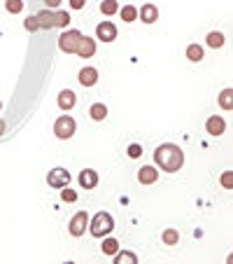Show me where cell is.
<instances>
[{
    "label": "cell",
    "instance_id": "cell-21",
    "mask_svg": "<svg viewBox=\"0 0 233 264\" xmlns=\"http://www.w3.org/2000/svg\"><path fill=\"white\" fill-rule=\"evenodd\" d=\"M115 262L116 264H136V262H138V255H136V253H119V250H116V253H115Z\"/></svg>",
    "mask_w": 233,
    "mask_h": 264
},
{
    "label": "cell",
    "instance_id": "cell-20",
    "mask_svg": "<svg viewBox=\"0 0 233 264\" xmlns=\"http://www.w3.org/2000/svg\"><path fill=\"white\" fill-rule=\"evenodd\" d=\"M54 23L58 26V28H68V23H70V14L63 10H56L54 12Z\"/></svg>",
    "mask_w": 233,
    "mask_h": 264
},
{
    "label": "cell",
    "instance_id": "cell-23",
    "mask_svg": "<svg viewBox=\"0 0 233 264\" xmlns=\"http://www.w3.org/2000/svg\"><path fill=\"white\" fill-rule=\"evenodd\" d=\"M100 250H103V255H115L119 250V243L115 239H105V241L100 243Z\"/></svg>",
    "mask_w": 233,
    "mask_h": 264
},
{
    "label": "cell",
    "instance_id": "cell-15",
    "mask_svg": "<svg viewBox=\"0 0 233 264\" xmlns=\"http://www.w3.org/2000/svg\"><path fill=\"white\" fill-rule=\"evenodd\" d=\"M35 19H38V26L40 28H44V31H52L54 26V12L52 10H40L38 14H35Z\"/></svg>",
    "mask_w": 233,
    "mask_h": 264
},
{
    "label": "cell",
    "instance_id": "cell-1",
    "mask_svg": "<svg viewBox=\"0 0 233 264\" xmlns=\"http://www.w3.org/2000/svg\"><path fill=\"white\" fill-rule=\"evenodd\" d=\"M154 164L161 171H166V173H175L184 164V152H182V148L173 145V143H163V145H159L154 150Z\"/></svg>",
    "mask_w": 233,
    "mask_h": 264
},
{
    "label": "cell",
    "instance_id": "cell-30",
    "mask_svg": "<svg viewBox=\"0 0 233 264\" xmlns=\"http://www.w3.org/2000/svg\"><path fill=\"white\" fill-rule=\"evenodd\" d=\"M219 182H222V185L226 187V190H231V185H233V176H231V171H226V173H224L222 178H219Z\"/></svg>",
    "mask_w": 233,
    "mask_h": 264
},
{
    "label": "cell",
    "instance_id": "cell-11",
    "mask_svg": "<svg viewBox=\"0 0 233 264\" xmlns=\"http://www.w3.org/2000/svg\"><path fill=\"white\" fill-rule=\"evenodd\" d=\"M138 17L145 23H154L156 19H159V7H156V5H152V2H145V5L138 10Z\"/></svg>",
    "mask_w": 233,
    "mask_h": 264
},
{
    "label": "cell",
    "instance_id": "cell-24",
    "mask_svg": "<svg viewBox=\"0 0 233 264\" xmlns=\"http://www.w3.org/2000/svg\"><path fill=\"white\" fill-rule=\"evenodd\" d=\"M205 40H208V44H210V47L219 49V47L224 44V35H222V33H217V31H212V33H208V38H205Z\"/></svg>",
    "mask_w": 233,
    "mask_h": 264
},
{
    "label": "cell",
    "instance_id": "cell-27",
    "mask_svg": "<svg viewBox=\"0 0 233 264\" xmlns=\"http://www.w3.org/2000/svg\"><path fill=\"white\" fill-rule=\"evenodd\" d=\"M5 7H7L10 14H19V12L23 10V0H7V2H5Z\"/></svg>",
    "mask_w": 233,
    "mask_h": 264
},
{
    "label": "cell",
    "instance_id": "cell-4",
    "mask_svg": "<svg viewBox=\"0 0 233 264\" xmlns=\"http://www.w3.org/2000/svg\"><path fill=\"white\" fill-rule=\"evenodd\" d=\"M79 40H82V33L77 31V28H70V31L65 28V31L61 33V38H58V49L65 54H75Z\"/></svg>",
    "mask_w": 233,
    "mask_h": 264
},
{
    "label": "cell",
    "instance_id": "cell-18",
    "mask_svg": "<svg viewBox=\"0 0 233 264\" xmlns=\"http://www.w3.org/2000/svg\"><path fill=\"white\" fill-rule=\"evenodd\" d=\"M161 239H163L166 245H177V241H180V232L170 227V229H166V232L161 234Z\"/></svg>",
    "mask_w": 233,
    "mask_h": 264
},
{
    "label": "cell",
    "instance_id": "cell-19",
    "mask_svg": "<svg viewBox=\"0 0 233 264\" xmlns=\"http://www.w3.org/2000/svg\"><path fill=\"white\" fill-rule=\"evenodd\" d=\"M119 14H121V19H124V22H136V19H138V10H136V7H133V5H124V7H121V10H119Z\"/></svg>",
    "mask_w": 233,
    "mask_h": 264
},
{
    "label": "cell",
    "instance_id": "cell-34",
    "mask_svg": "<svg viewBox=\"0 0 233 264\" xmlns=\"http://www.w3.org/2000/svg\"><path fill=\"white\" fill-rule=\"evenodd\" d=\"M0 108H2V103H0Z\"/></svg>",
    "mask_w": 233,
    "mask_h": 264
},
{
    "label": "cell",
    "instance_id": "cell-26",
    "mask_svg": "<svg viewBox=\"0 0 233 264\" xmlns=\"http://www.w3.org/2000/svg\"><path fill=\"white\" fill-rule=\"evenodd\" d=\"M61 199H63L65 203H75V201H77V192L70 190V187L65 185V187H61Z\"/></svg>",
    "mask_w": 233,
    "mask_h": 264
},
{
    "label": "cell",
    "instance_id": "cell-28",
    "mask_svg": "<svg viewBox=\"0 0 233 264\" xmlns=\"http://www.w3.org/2000/svg\"><path fill=\"white\" fill-rule=\"evenodd\" d=\"M23 26H26V31L28 33H35V31H40V26H38V19H35V17H28V19H26V23H23Z\"/></svg>",
    "mask_w": 233,
    "mask_h": 264
},
{
    "label": "cell",
    "instance_id": "cell-6",
    "mask_svg": "<svg viewBox=\"0 0 233 264\" xmlns=\"http://www.w3.org/2000/svg\"><path fill=\"white\" fill-rule=\"evenodd\" d=\"M86 227H89V215H86V211H79L70 220V224H68V229H70L73 236H82L86 232Z\"/></svg>",
    "mask_w": 233,
    "mask_h": 264
},
{
    "label": "cell",
    "instance_id": "cell-3",
    "mask_svg": "<svg viewBox=\"0 0 233 264\" xmlns=\"http://www.w3.org/2000/svg\"><path fill=\"white\" fill-rule=\"evenodd\" d=\"M75 131H77V124H75L73 117L61 115L56 122H54V133H56L58 140H68V138H73Z\"/></svg>",
    "mask_w": 233,
    "mask_h": 264
},
{
    "label": "cell",
    "instance_id": "cell-5",
    "mask_svg": "<svg viewBox=\"0 0 233 264\" xmlns=\"http://www.w3.org/2000/svg\"><path fill=\"white\" fill-rule=\"evenodd\" d=\"M70 171L61 169V166H56V169L49 171V176H47V182H49V187H54V190H61V187H65V185H70Z\"/></svg>",
    "mask_w": 233,
    "mask_h": 264
},
{
    "label": "cell",
    "instance_id": "cell-12",
    "mask_svg": "<svg viewBox=\"0 0 233 264\" xmlns=\"http://www.w3.org/2000/svg\"><path fill=\"white\" fill-rule=\"evenodd\" d=\"M79 85L82 87H94L96 82H98V70L96 68H91V66H86V68H82L79 70Z\"/></svg>",
    "mask_w": 233,
    "mask_h": 264
},
{
    "label": "cell",
    "instance_id": "cell-29",
    "mask_svg": "<svg viewBox=\"0 0 233 264\" xmlns=\"http://www.w3.org/2000/svg\"><path fill=\"white\" fill-rule=\"evenodd\" d=\"M142 154V148H140L138 143H133V145H128V157L131 159H138Z\"/></svg>",
    "mask_w": 233,
    "mask_h": 264
},
{
    "label": "cell",
    "instance_id": "cell-32",
    "mask_svg": "<svg viewBox=\"0 0 233 264\" xmlns=\"http://www.w3.org/2000/svg\"><path fill=\"white\" fill-rule=\"evenodd\" d=\"M84 5H86V0H70V7L73 10H82Z\"/></svg>",
    "mask_w": 233,
    "mask_h": 264
},
{
    "label": "cell",
    "instance_id": "cell-9",
    "mask_svg": "<svg viewBox=\"0 0 233 264\" xmlns=\"http://www.w3.org/2000/svg\"><path fill=\"white\" fill-rule=\"evenodd\" d=\"M75 54H79L82 59H91V56L96 54V40L94 38H84V35H82V40H79V44H77Z\"/></svg>",
    "mask_w": 233,
    "mask_h": 264
},
{
    "label": "cell",
    "instance_id": "cell-2",
    "mask_svg": "<svg viewBox=\"0 0 233 264\" xmlns=\"http://www.w3.org/2000/svg\"><path fill=\"white\" fill-rule=\"evenodd\" d=\"M112 229H115V218H112L110 213L100 211V213H96L94 218H91V224H89L91 236H96V239H105Z\"/></svg>",
    "mask_w": 233,
    "mask_h": 264
},
{
    "label": "cell",
    "instance_id": "cell-31",
    "mask_svg": "<svg viewBox=\"0 0 233 264\" xmlns=\"http://www.w3.org/2000/svg\"><path fill=\"white\" fill-rule=\"evenodd\" d=\"M44 5H47V10H58L61 0H44Z\"/></svg>",
    "mask_w": 233,
    "mask_h": 264
},
{
    "label": "cell",
    "instance_id": "cell-17",
    "mask_svg": "<svg viewBox=\"0 0 233 264\" xmlns=\"http://www.w3.org/2000/svg\"><path fill=\"white\" fill-rule=\"evenodd\" d=\"M203 56H205V52H203V47L201 44H189V47H187V59H189V61H194V64H198V61H201Z\"/></svg>",
    "mask_w": 233,
    "mask_h": 264
},
{
    "label": "cell",
    "instance_id": "cell-25",
    "mask_svg": "<svg viewBox=\"0 0 233 264\" xmlns=\"http://www.w3.org/2000/svg\"><path fill=\"white\" fill-rule=\"evenodd\" d=\"M100 12L107 14V17H112V14L119 12V5H116L115 0H103V2H100Z\"/></svg>",
    "mask_w": 233,
    "mask_h": 264
},
{
    "label": "cell",
    "instance_id": "cell-10",
    "mask_svg": "<svg viewBox=\"0 0 233 264\" xmlns=\"http://www.w3.org/2000/svg\"><path fill=\"white\" fill-rule=\"evenodd\" d=\"M159 180V171L156 166H142L138 169V182L140 185H154Z\"/></svg>",
    "mask_w": 233,
    "mask_h": 264
},
{
    "label": "cell",
    "instance_id": "cell-22",
    "mask_svg": "<svg viewBox=\"0 0 233 264\" xmlns=\"http://www.w3.org/2000/svg\"><path fill=\"white\" fill-rule=\"evenodd\" d=\"M219 106L224 110H231L233 108V89H224L222 94H219Z\"/></svg>",
    "mask_w": 233,
    "mask_h": 264
},
{
    "label": "cell",
    "instance_id": "cell-16",
    "mask_svg": "<svg viewBox=\"0 0 233 264\" xmlns=\"http://www.w3.org/2000/svg\"><path fill=\"white\" fill-rule=\"evenodd\" d=\"M89 117H91L94 122H103L107 117V106L105 103H94V106L89 108Z\"/></svg>",
    "mask_w": 233,
    "mask_h": 264
},
{
    "label": "cell",
    "instance_id": "cell-33",
    "mask_svg": "<svg viewBox=\"0 0 233 264\" xmlns=\"http://www.w3.org/2000/svg\"><path fill=\"white\" fill-rule=\"evenodd\" d=\"M2 133H5V122L0 119V136H2Z\"/></svg>",
    "mask_w": 233,
    "mask_h": 264
},
{
    "label": "cell",
    "instance_id": "cell-13",
    "mask_svg": "<svg viewBox=\"0 0 233 264\" xmlns=\"http://www.w3.org/2000/svg\"><path fill=\"white\" fill-rule=\"evenodd\" d=\"M75 103H77V94H75L73 89H63L58 94V108L61 110H73Z\"/></svg>",
    "mask_w": 233,
    "mask_h": 264
},
{
    "label": "cell",
    "instance_id": "cell-14",
    "mask_svg": "<svg viewBox=\"0 0 233 264\" xmlns=\"http://www.w3.org/2000/svg\"><path fill=\"white\" fill-rule=\"evenodd\" d=\"M79 185L84 187V190H94L96 185H98V173L94 169H84L79 173Z\"/></svg>",
    "mask_w": 233,
    "mask_h": 264
},
{
    "label": "cell",
    "instance_id": "cell-7",
    "mask_svg": "<svg viewBox=\"0 0 233 264\" xmlns=\"http://www.w3.org/2000/svg\"><path fill=\"white\" fill-rule=\"evenodd\" d=\"M96 38L103 40V43H112L116 40V26L112 22H100L96 26Z\"/></svg>",
    "mask_w": 233,
    "mask_h": 264
},
{
    "label": "cell",
    "instance_id": "cell-8",
    "mask_svg": "<svg viewBox=\"0 0 233 264\" xmlns=\"http://www.w3.org/2000/svg\"><path fill=\"white\" fill-rule=\"evenodd\" d=\"M205 131H208L210 136H222L224 131H226V122H224V117H219V115L208 117V122H205Z\"/></svg>",
    "mask_w": 233,
    "mask_h": 264
}]
</instances>
